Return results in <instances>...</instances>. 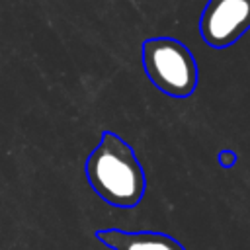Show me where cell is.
Listing matches in <instances>:
<instances>
[{
	"label": "cell",
	"instance_id": "cell-3",
	"mask_svg": "<svg viewBox=\"0 0 250 250\" xmlns=\"http://www.w3.org/2000/svg\"><path fill=\"white\" fill-rule=\"evenodd\" d=\"M250 29V0H207L199 33L213 49H227Z\"/></svg>",
	"mask_w": 250,
	"mask_h": 250
},
{
	"label": "cell",
	"instance_id": "cell-2",
	"mask_svg": "<svg viewBox=\"0 0 250 250\" xmlns=\"http://www.w3.org/2000/svg\"><path fill=\"white\" fill-rule=\"evenodd\" d=\"M146 78L170 98H188L197 88V62L191 51L174 37H152L143 43Z\"/></svg>",
	"mask_w": 250,
	"mask_h": 250
},
{
	"label": "cell",
	"instance_id": "cell-5",
	"mask_svg": "<svg viewBox=\"0 0 250 250\" xmlns=\"http://www.w3.org/2000/svg\"><path fill=\"white\" fill-rule=\"evenodd\" d=\"M219 162H221L223 168H230L236 162V154L232 150H221L219 152Z\"/></svg>",
	"mask_w": 250,
	"mask_h": 250
},
{
	"label": "cell",
	"instance_id": "cell-1",
	"mask_svg": "<svg viewBox=\"0 0 250 250\" xmlns=\"http://www.w3.org/2000/svg\"><path fill=\"white\" fill-rule=\"evenodd\" d=\"M94 193L111 207L133 209L146 191V176L135 150L113 131H104L84 164Z\"/></svg>",
	"mask_w": 250,
	"mask_h": 250
},
{
	"label": "cell",
	"instance_id": "cell-4",
	"mask_svg": "<svg viewBox=\"0 0 250 250\" xmlns=\"http://www.w3.org/2000/svg\"><path fill=\"white\" fill-rule=\"evenodd\" d=\"M96 240L109 250H186V246L166 232L156 230H121V229H98Z\"/></svg>",
	"mask_w": 250,
	"mask_h": 250
}]
</instances>
